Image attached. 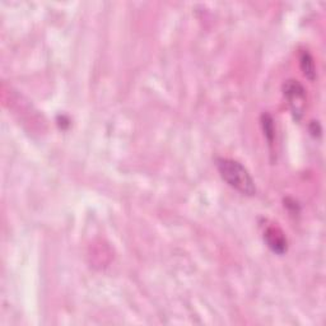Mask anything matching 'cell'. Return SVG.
I'll return each mask as SVG.
<instances>
[{"label": "cell", "mask_w": 326, "mask_h": 326, "mask_svg": "<svg viewBox=\"0 0 326 326\" xmlns=\"http://www.w3.org/2000/svg\"><path fill=\"white\" fill-rule=\"evenodd\" d=\"M284 95L289 98V101H297L303 100L304 97V89L298 82L296 81H288L284 84Z\"/></svg>", "instance_id": "3"}, {"label": "cell", "mask_w": 326, "mask_h": 326, "mask_svg": "<svg viewBox=\"0 0 326 326\" xmlns=\"http://www.w3.org/2000/svg\"><path fill=\"white\" fill-rule=\"evenodd\" d=\"M264 240L273 252L278 253V255H283L287 251L285 237L278 227H268L266 231L264 232Z\"/></svg>", "instance_id": "2"}, {"label": "cell", "mask_w": 326, "mask_h": 326, "mask_svg": "<svg viewBox=\"0 0 326 326\" xmlns=\"http://www.w3.org/2000/svg\"><path fill=\"white\" fill-rule=\"evenodd\" d=\"M215 165H217L221 177L232 189L241 192V194L247 195V196H252L256 194L255 181L242 163L231 158L219 157L215 159Z\"/></svg>", "instance_id": "1"}, {"label": "cell", "mask_w": 326, "mask_h": 326, "mask_svg": "<svg viewBox=\"0 0 326 326\" xmlns=\"http://www.w3.org/2000/svg\"><path fill=\"white\" fill-rule=\"evenodd\" d=\"M263 126L266 138L269 141H271L273 135H274V128H273V120L269 115H263Z\"/></svg>", "instance_id": "5"}, {"label": "cell", "mask_w": 326, "mask_h": 326, "mask_svg": "<svg viewBox=\"0 0 326 326\" xmlns=\"http://www.w3.org/2000/svg\"><path fill=\"white\" fill-rule=\"evenodd\" d=\"M301 61V68L302 71L304 73V76L310 79H314L315 78V63H314V59L312 56L309 54V52H303L299 59Z\"/></svg>", "instance_id": "4"}]
</instances>
